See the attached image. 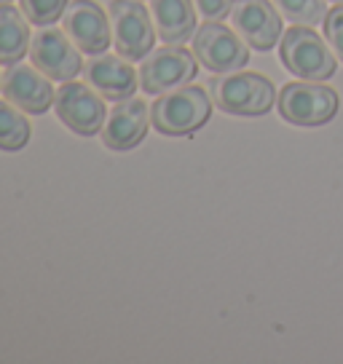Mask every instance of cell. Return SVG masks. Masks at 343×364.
<instances>
[{"label":"cell","mask_w":343,"mask_h":364,"mask_svg":"<svg viewBox=\"0 0 343 364\" xmlns=\"http://www.w3.org/2000/svg\"><path fill=\"white\" fill-rule=\"evenodd\" d=\"M150 107L139 97L121 100L107 113V121L102 126V145L110 150H132L148 134Z\"/></svg>","instance_id":"13"},{"label":"cell","mask_w":343,"mask_h":364,"mask_svg":"<svg viewBox=\"0 0 343 364\" xmlns=\"http://www.w3.org/2000/svg\"><path fill=\"white\" fill-rule=\"evenodd\" d=\"M65 33L86 54H102L113 43V27L94 0H73L65 9Z\"/></svg>","instance_id":"12"},{"label":"cell","mask_w":343,"mask_h":364,"mask_svg":"<svg viewBox=\"0 0 343 364\" xmlns=\"http://www.w3.org/2000/svg\"><path fill=\"white\" fill-rule=\"evenodd\" d=\"M196 54L180 43L153 48L139 65V83L148 94H167L180 86H188L196 78Z\"/></svg>","instance_id":"6"},{"label":"cell","mask_w":343,"mask_h":364,"mask_svg":"<svg viewBox=\"0 0 343 364\" xmlns=\"http://www.w3.org/2000/svg\"><path fill=\"white\" fill-rule=\"evenodd\" d=\"M250 46L226 24L206 19L194 35V54L209 73H236L250 62Z\"/></svg>","instance_id":"7"},{"label":"cell","mask_w":343,"mask_h":364,"mask_svg":"<svg viewBox=\"0 0 343 364\" xmlns=\"http://www.w3.org/2000/svg\"><path fill=\"white\" fill-rule=\"evenodd\" d=\"M30 142V121L16 105L0 102V150H22Z\"/></svg>","instance_id":"17"},{"label":"cell","mask_w":343,"mask_h":364,"mask_svg":"<svg viewBox=\"0 0 343 364\" xmlns=\"http://www.w3.org/2000/svg\"><path fill=\"white\" fill-rule=\"evenodd\" d=\"M137 70L132 68V62L121 54H97L86 65V80L97 94H102L105 100H129L137 91Z\"/></svg>","instance_id":"14"},{"label":"cell","mask_w":343,"mask_h":364,"mask_svg":"<svg viewBox=\"0 0 343 364\" xmlns=\"http://www.w3.org/2000/svg\"><path fill=\"white\" fill-rule=\"evenodd\" d=\"M322 24H324V38H327V43H330L332 54L343 62V6L330 9Z\"/></svg>","instance_id":"20"},{"label":"cell","mask_w":343,"mask_h":364,"mask_svg":"<svg viewBox=\"0 0 343 364\" xmlns=\"http://www.w3.org/2000/svg\"><path fill=\"white\" fill-rule=\"evenodd\" d=\"M51 78H46L43 73H38V68H30V65H9V70L3 73V97L9 100L11 105H16L22 113L38 115L46 113L48 107L54 105V97L57 91L51 89Z\"/></svg>","instance_id":"11"},{"label":"cell","mask_w":343,"mask_h":364,"mask_svg":"<svg viewBox=\"0 0 343 364\" xmlns=\"http://www.w3.org/2000/svg\"><path fill=\"white\" fill-rule=\"evenodd\" d=\"M236 0H196V9L201 11L204 19H212V22H220L231 16V9H233Z\"/></svg>","instance_id":"21"},{"label":"cell","mask_w":343,"mask_h":364,"mask_svg":"<svg viewBox=\"0 0 343 364\" xmlns=\"http://www.w3.org/2000/svg\"><path fill=\"white\" fill-rule=\"evenodd\" d=\"M338 113V94L320 80L287 83L279 94V115L295 126L330 124Z\"/></svg>","instance_id":"4"},{"label":"cell","mask_w":343,"mask_h":364,"mask_svg":"<svg viewBox=\"0 0 343 364\" xmlns=\"http://www.w3.org/2000/svg\"><path fill=\"white\" fill-rule=\"evenodd\" d=\"M54 107H57L59 121L80 136L97 134L105 126V115H107L102 94H97L86 83H75V80H65L59 86L57 97H54Z\"/></svg>","instance_id":"8"},{"label":"cell","mask_w":343,"mask_h":364,"mask_svg":"<svg viewBox=\"0 0 343 364\" xmlns=\"http://www.w3.org/2000/svg\"><path fill=\"white\" fill-rule=\"evenodd\" d=\"M279 57H282V65L300 80L322 83L335 75V54L309 24H297V27L285 30Z\"/></svg>","instance_id":"3"},{"label":"cell","mask_w":343,"mask_h":364,"mask_svg":"<svg viewBox=\"0 0 343 364\" xmlns=\"http://www.w3.org/2000/svg\"><path fill=\"white\" fill-rule=\"evenodd\" d=\"M30 59L46 78L51 80H73L83 70L80 48L68 38V33L54 30L51 24L38 30L30 41Z\"/></svg>","instance_id":"9"},{"label":"cell","mask_w":343,"mask_h":364,"mask_svg":"<svg viewBox=\"0 0 343 364\" xmlns=\"http://www.w3.org/2000/svg\"><path fill=\"white\" fill-rule=\"evenodd\" d=\"M330 3H335V6H343V0H330Z\"/></svg>","instance_id":"22"},{"label":"cell","mask_w":343,"mask_h":364,"mask_svg":"<svg viewBox=\"0 0 343 364\" xmlns=\"http://www.w3.org/2000/svg\"><path fill=\"white\" fill-rule=\"evenodd\" d=\"M68 0H22V11L38 27H48V24L59 22L65 16Z\"/></svg>","instance_id":"19"},{"label":"cell","mask_w":343,"mask_h":364,"mask_svg":"<svg viewBox=\"0 0 343 364\" xmlns=\"http://www.w3.org/2000/svg\"><path fill=\"white\" fill-rule=\"evenodd\" d=\"M24 54H30V27L14 6L0 3V65H16Z\"/></svg>","instance_id":"16"},{"label":"cell","mask_w":343,"mask_h":364,"mask_svg":"<svg viewBox=\"0 0 343 364\" xmlns=\"http://www.w3.org/2000/svg\"><path fill=\"white\" fill-rule=\"evenodd\" d=\"M276 9L285 14V19L295 24H314L324 22V16H327V6H324V0H274Z\"/></svg>","instance_id":"18"},{"label":"cell","mask_w":343,"mask_h":364,"mask_svg":"<svg viewBox=\"0 0 343 364\" xmlns=\"http://www.w3.org/2000/svg\"><path fill=\"white\" fill-rule=\"evenodd\" d=\"M0 3H11V0H0Z\"/></svg>","instance_id":"23"},{"label":"cell","mask_w":343,"mask_h":364,"mask_svg":"<svg viewBox=\"0 0 343 364\" xmlns=\"http://www.w3.org/2000/svg\"><path fill=\"white\" fill-rule=\"evenodd\" d=\"M212 100L223 113L258 118L274 107V83L260 73H223L209 83Z\"/></svg>","instance_id":"2"},{"label":"cell","mask_w":343,"mask_h":364,"mask_svg":"<svg viewBox=\"0 0 343 364\" xmlns=\"http://www.w3.org/2000/svg\"><path fill=\"white\" fill-rule=\"evenodd\" d=\"M212 115L209 94L199 86H180L161 94L150 107V124L159 134L188 136L199 132Z\"/></svg>","instance_id":"1"},{"label":"cell","mask_w":343,"mask_h":364,"mask_svg":"<svg viewBox=\"0 0 343 364\" xmlns=\"http://www.w3.org/2000/svg\"><path fill=\"white\" fill-rule=\"evenodd\" d=\"M107 16L113 27L115 51L129 62H142L148 57L156 43V24H150L148 9L139 0H113Z\"/></svg>","instance_id":"5"},{"label":"cell","mask_w":343,"mask_h":364,"mask_svg":"<svg viewBox=\"0 0 343 364\" xmlns=\"http://www.w3.org/2000/svg\"><path fill=\"white\" fill-rule=\"evenodd\" d=\"M231 22L241 41L255 51H271L282 38V16L268 0H236Z\"/></svg>","instance_id":"10"},{"label":"cell","mask_w":343,"mask_h":364,"mask_svg":"<svg viewBox=\"0 0 343 364\" xmlns=\"http://www.w3.org/2000/svg\"><path fill=\"white\" fill-rule=\"evenodd\" d=\"M150 16L164 43H185L199 30L194 0H150Z\"/></svg>","instance_id":"15"}]
</instances>
